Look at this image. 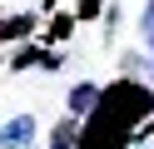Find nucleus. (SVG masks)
Listing matches in <instances>:
<instances>
[{
	"instance_id": "0eeeda50",
	"label": "nucleus",
	"mask_w": 154,
	"mask_h": 149,
	"mask_svg": "<svg viewBox=\"0 0 154 149\" xmlns=\"http://www.w3.org/2000/svg\"><path fill=\"white\" fill-rule=\"evenodd\" d=\"M149 65H154V45H149Z\"/></svg>"
},
{
	"instance_id": "f03ea898",
	"label": "nucleus",
	"mask_w": 154,
	"mask_h": 149,
	"mask_svg": "<svg viewBox=\"0 0 154 149\" xmlns=\"http://www.w3.org/2000/svg\"><path fill=\"white\" fill-rule=\"evenodd\" d=\"M35 134H40L35 114H10L0 124V149H25V144H35Z\"/></svg>"
},
{
	"instance_id": "7ed1b4c3",
	"label": "nucleus",
	"mask_w": 154,
	"mask_h": 149,
	"mask_svg": "<svg viewBox=\"0 0 154 149\" xmlns=\"http://www.w3.org/2000/svg\"><path fill=\"white\" fill-rule=\"evenodd\" d=\"M50 149H80V124H75L70 114L50 129Z\"/></svg>"
},
{
	"instance_id": "20e7f679",
	"label": "nucleus",
	"mask_w": 154,
	"mask_h": 149,
	"mask_svg": "<svg viewBox=\"0 0 154 149\" xmlns=\"http://www.w3.org/2000/svg\"><path fill=\"white\" fill-rule=\"evenodd\" d=\"M45 55H50L45 45H20V50L10 55V70H30V65H45Z\"/></svg>"
},
{
	"instance_id": "423d86ee",
	"label": "nucleus",
	"mask_w": 154,
	"mask_h": 149,
	"mask_svg": "<svg viewBox=\"0 0 154 149\" xmlns=\"http://www.w3.org/2000/svg\"><path fill=\"white\" fill-rule=\"evenodd\" d=\"M100 10H104V0H75V15L80 20H94Z\"/></svg>"
},
{
	"instance_id": "39448f33",
	"label": "nucleus",
	"mask_w": 154,
	"mask_h": 149,
	"mask_svg": "<svg viewBox=\"0 0 154 149\" xmlns=\"http://www.w3.org/2000/svg\"><path fill=\"white\" fill-rule=\"evenodd\" d=\"M139 35H144V45H154V0L144 5V15H139Z\"/></svg>"
},
{
	"instance_id": "f257e3e1",
	"label": "nucleus",
	"mask_w": 154,
	"mask_h": 149,
	"mask_svg": "<svg viewBox=\"0 0 154 149\" xmlns=\"http://www.w3.org/2000/svg\"><path fill=\"white\" fill-rule=\"evenodd\" d=\"M100 95H104V89L94 85V79H80V85H70V95H65V109H70V119H75V124H85V119L100 109Z\"/></svg>"
},
{
	"instance_id": "6e6552de",
	"label": "nucleus",
	"mask_w": 154,
	"mask_h": 149,
	"mask_svg": "<svg viewBox=\"0 0 154 149\" xmlns=\"http://www.w3.org/2000/svg\"><path fill=\"white\" fill-rule=\"evenodd\" d=\"M149 129H154V124H149Z\"/></svg>"
}]
</instances>
